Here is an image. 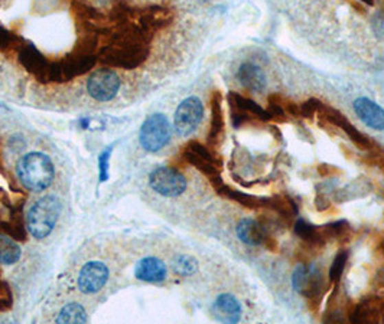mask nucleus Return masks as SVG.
Returning <instances> with one entry per match:
<instances>
[{
	"label": "nucleus",
	"mask_w": 384,
	"mask_h": 324,
	"mask_svg": "<svg viewBox=\"0 0 384 324\" xmlns=\"http://www.w3.org/2000/svg\"><path fill=\"white\" fill-rule=\"evenodd\" d=\"M267 209L275 212L286 224L292 222L293 218L297 215L296 203L286 195H275L267 198Z\"/></svg>",
	"instance_id": "obj_24"
},
{
	"label": "nucleus",
	"mask_w": 384,
	"mask_h": 324,
	"mask_svg": "<svg viewBox=\"0 0 384 324\" xmlns=\"http://www.w3.org/2000/svg\"><path fill=\"white\" fill-rule=\"evenodd\" d=\"M149 42L150 35L137 25H120L102 47L98 60L111 68L135 69L148 60Z\"/></svg>",
	"instance_id": "obj_1"
},
{
	"label": "nucleus",
	"mask_w": 384,
	"mask_h": 324,
	"mask_svg": "<svg viewBox=\"0 0 384 324\" xmlns=\"http://www.w3.org/2000/svg\"><path fill=\"white\" fill-rule=\"evenodd\" d=\"M170 124L163 114H152L140 127L139 141L146 152L155 153L169 143Z\"/></svg>",
	"instance_id": "obj_5"
},
{
	"label": "nucleus",
	"mask_w": 384,
	"mask_h": 324,
	"mask_svg": "<svg viewBox=\"0 0 384 324\" xmlns=\"http://www.w3.org/2000/svg\"><path fill=\"white\" fill-rule=\"evenodd\" d=\"M13 238L5 233H0V264L12 265L16 264L21 258V246Z\"/></svg>",
	"instance_id": "obj_25"
},
{
	"label": "nucleus",
	"mask_w": 384,
	"mask_h": 324,
	"mask_svg": "<svg viewBox=\"0 0 384 324\" xmlns=\"http://www.w3.org/2000/svg\"><path fill=\"white\" fill-rule=\"evenodd\" d=\"M87 320V313H85L82 305L77 303H71L65 305L58 317L55 319L56 323H85Z\"/></svg>",
	"instance_id": "obj_26"
},
{
	"label": "nucleus",
	"mask_w": 384,
	"mask_h": 324,
	"mask_svg": "<svg viewBox=\"0 0 384 324\" xmlns=\"http://www.w3.org/2000/svg\"><path fill=\"white\" fill-rule=\"evenodd\" d=\"M12 297H0V313L8 312L12 308Z\"/></svg>",
	"instance_id": "obj_34"
},
{
	"label": "nucleus",
	"mask_w": 384,
	"mask_h": 324,
	"mask_svg": "<svg viewBox=\"0 0 384 324\" xmlns=\"http://www.w3.org/2000/svg\"><path fill=\"white\" fill-rule=\"evenodd\" d=\"M322 106L324 104L318 98H309L308 101L302 102V104L300 106V117H304V119H310L312 115L322 108Z\"/></svg>",
	"instance_id": "obj_30"
},
{
	"label": "nucleus",
	"mask_w": 384,
	"mask_h": 324,
	"mask_svg": "<svg viewBox=\"0 0 384 324\" xmlns=\"http://www.w3.org/2000/svg\"><path fill=\"white\" fill-rule=\"evenodd\" d=\"M182 157L188 165L205 174L210 181L220 178L221 160L204 144L198 141H190L183 147Z\"/></svg>",
	"instance_id": "obj_6"
},
{
	"label": "nucleus",
	"mask_w": 384,
	"mask_h": 324,
	"mask_svg": "<svg viewBox=\"0 0 384 324\" xmlns=\"http://www.w3.org/2000/svg\"><path fill=\"white\" fill-rule=\"evenodd\" d=\"M383 321H384V320H383Z\"/></svg>",
	"instance_id": "obj_37"
},
{
	"label": "nucleus",
	"mask_w": 384,
	"mask_h": 324,
	"mask_svg": "<svg viewBox=\"0 0 384 324\" xmlns=\"http://www.w3.org/2000/svg\"><path fill=\"white\" fill-rule=\"evenodd\" d=\"M135 275L140 281L145 283H161L166 278L168 270L163 261L155 257H146L140 259L136 265Z\"/></svg>",
	"instance_id": "obj_19"
},
{
	"label": "nucleus",
	"mask_w": 384,
	"mask_h": 324,
	"mask_svg": "<svg viewBox=\"0 0 384 324\" xmlns=\"http://www.w3.org/2000/svg\"><path fill=\"white\" fill-rule=\"evenodd\" d=\"M16 173L21 183L32 190V192H42L52 183L55 178V167L52 160L44 153H27L25 154L16 166Z\"/></svg>",
	"instance_id": "obj_2"
},
{
	"label": "nucleus",
	"mask_w": 384,
	"mask_h": 324,
	"mask_svg": "<svg viewBox=\"0 0 384 324\" xmlns=\"http://www.w3.org/2000/svg\"><path fill=\"white\" fill-rule=\"evenodd\" d=\"M198 268V262L194 257L191 255H177L172 259V270L175 274L181 275V277H188L192 275Z\"/></svg>",
	"instance_id": "obj_27"
},
{
	"label": "nucleus",
	"mask_w": 384,
	"mask_h": 324,
	"mask_svg": "<svg viewBox=\"0 0 384 324\" xmlns=\"http://www.w3.org/2000/svg\"><path fill=\"white\" fill-rule=\"evenodd\" d=\"M236 232L238 240L246 245L263 246L272 253H275L278 249V241L273 237L272 229H270V227H267L263 220H256V219L240 220Z\"/></svg>",
	"instance_id": "obj_7"
},
{
	"label": "nucleus",
	"mask_w": 384,
	"mask_h": 324,
	"mask_svg": "<svg viewBox=\"0 0 384 324\" xmlns=\"http://www.w3.org/2000/svg\"><path fill=\"white\" fill-rule=\"evenodd\" d=\"M370 190H372V186H370V183H365V185L363 182H360V185L351 183V185H347L346 187H343L341 190H338V192H335V196L339 202H346V200L352 199V198L364 196L370 192Z\"/></svg>",
	"instance_id": "obj_28"
},
{
	"label": "nucleus",
	"mask_w": 384,
	"mask_h": 324,
	"mask_svg": "<svg viewBox=\"0 0 384 324\" xmlns=\"http://www.w3.org/2000/svg\"><path fill=\"white\" fill-rule=\"evenodd\" d=\"M19 62L27 72H31L41 84H48V69L51 61H48L34 45H25L21 48Z\"/></svg>",
	"instance_id": "obj_16"
},
{
	"label": "nucleus",
	"mask_w": 384,
	"mask_h": 324,
	"mask_svg": "<svg viewBox=\"0 0 384 324\" xmlns=\"http://www.w3.org/2000/svg\"><path fill=\"white\" fill-rule=\"evenodd\" d=\"M229 104L231 108V121L236 128L246 121H250L251 119H259L262 121L272 120L269 111L263 110L258 102L237 93L229 94Z\"/></svg>",
	"instance_id": "obj_11"
},
{
	"label": "nucleus",
	"mask_w": 384,
	"mask_h": 324,
	"mask_svg": "<svg viewBox=\"0 0 384 324\" xmlns=\"http://www.w3.org/2000/svg\"><path fill=\"white\" fill-rule=\"evenodd\" d=\"M61 215V202L55 196L41 198L27 212L26 227L36 240H44L52 232Z\"/></svg>",
	"instance_id": "obj_3"
},
{
	"label": "nucleus",
	"mask_w": 384,
	"mask_h": 324,
	"mask_svg": "<svg viewBox=\"0 0 384 324\" xmlns=\"http://www.w3.org/2000/svg\"><path fill=\"white\" fill-rule=\"evenodd\" d=\"M15 43H16V36L12 32H9L3 26H0V49H9L12 47H15Z\"/></svg>",
	"instance_id": "obj_32"
},
{
	"label": "nucleus",
	"mask_w": 384,
	"mask_h": 324,
	"mask_svg": "<svg viewBox=\"0 0 384 324\" xmlns=\"http://www.w3.org/2000/svg\"><path fill=\"white\" fill-rule=\"evenodd\" d=\"M367 5H374V0H363Z\"/></svg>",
	"instance_id": "obj_35"
},
{
	"label": "nucleus",
	"mask_w": 384,
	"mask_h": 324,
	"mask_svg": "<svg viewBox=\"0 0 384 324\" xmlns=\"http://www.w3.org/2000/svg\"><path fill=\"white\" fill-rule=\"evenodd\" d=\"M204 115V106L200 98L190 97L183 100L175 113L174 126L179 136H190L200 126Z\"/></svg>",
	"instance_id": "obj_9"
},
{
	"label": "nucleus",
	"mask_w": 384,
	"mask_h": 324,
	"mask_svg": "<svg viewBox=\"0 0 384 324\" xmlns=\"http://www.w3.org/2000/svg\"><path fill=\"white\" fill-rule=\"evenodd\" d=\"M170 19H172V16H170V13L166 9L152 8L140 14L139 23H136V25L152 36V34H155L156 31H159V29L166 26L170 22Z\"/></svg>",
	"instance_id": "obj_23"
},
{
	"label": "nucleus",
	"mask_w": 384,
	"mask_h": 324,
	"mask_svg": "<svg viewBox=\"0 0 384 324\" xmlns=\"http://www.w3.org/2000/svg\"><path fill=\"white\" fill-rule=\"evenodd\" d=\"M221 94L216 91L211 97V123L208 131V143L211 146H218L224 136V113L221 106Z\"/></svg>",
	"instance_id": "obj_22"
},
{
	"label": "nucleus",
	"mask_w": 384,
	"mask_h": 324,
	"mask_svg": "<svg viewBox=\"0 0 384 324\" xmlns=\"http://www.w3.org/2000/svg\"><path fill=\"white\" fill-rule=\"evenodd\" d=\"M211 313L220 323H238L241 319V305L231 294H221L212 304Z\"/></svg>",
	"instance_id": "obj_18"
},
{
	"label": "nucleus",
	"mask_w": 384,
	"mask_h": 324,
	"mask_svg": "<svg viewBox=\"0 0 384 324\" xmlns=\"http://www.w3.org/2000/svg\"><path fill=\"white\" fill-rule=\"evenodd\" d=\"M381 251H383V255H384V242L381 244Z\"/></svg>",
	"instance_id": "obj_36"
},
{
	"label": "nucleus",
	"mask_w": 384,
	"mask_h": 324,
	"mask_svg": "<svg viewBox=\"0 0 384 324\" xmlns=\"http://www.w3.org/2000/svg\"><path fill=\"white\" fill-rule=\"evenodd\" d=\"M348 258H350V253L347 251V249H343V251H339L335 255V258L331 264V268H330V281L331 283L337 284L341 279V277H343L346 267H347Z\"/></svg>",
	"instance_id": "obj_29"
},
{
	"label": "nucleus",
	"mask_w": 384,
	"mask_h": 324,
	"mask_svg": "<svg viewBox=\"0 0 384 324\" xmlns=\"http://www.w3.org/2000/svg\"><path fill=\"white\" fill-rule=\"evenodd\" d=\"M319 113L322 114V117L324 119L328 121L330 124H332V126H335L337 128H341L343 130L346 135L350 137V140L357 146V147H360V149H364V150H372L373 147H374V143L370 140L364 132H361L360 130H357L354 127V124L352 123H350L348 120H347V117L341 113V111H338V110H335V108H332V107H328V106H322V108L319 110Z\"/></svg>",
	"instance_id": "obj_12"
},
{
	"label": "nucleus",
	"mask_w": 384,
	"mask_h": 324,
	"mask_svg": "<svg viewBox=\"0 0 384 324\" xmlns=\"http://www.w3.org/2000/svg\"><path fill=\"white\" fill-rule=\"evenodd\" d=\"M109 279V270L103 262L91 261L84 265L78 275V288L84 294L100 291Z\"/></svg>",
	"instance_id": "obj_13"
},
{
	"label": "nucleus",
	"mask_w": 384,
	"mask_h": 324,
	"mask_svg": "<svg viewBox=\"0 0 384 324\" xmlns=\"http://www.w3.org/2000/svg\"><path fill=\"white\" fill-rule=\"evenodd\" d=\"M26 231L27 227H25L23 222V212H22V203L18 206H10V215L8 219L0 218V232L8 235V237L13 238L18 242L26 241Z\"/></svg>",
	"instance_id": "obj_21"
},
{
	"label": "nucleus",
	"mask_w": 384,
	"mask_h": 324,
	"mask_svg": "<svg viewBox=\"0 0 384 324\" xmlns=\"http://www.w3.org/2000/svg\"><path fill=\"white\" fill-rule=\"evenodd\" d=\"M354 111L360 117V120L373 130H384V110L370 98L361 97L354 101Z\"/></svg>",
	"instance_id": "obj_17"
},
{
	"label": "nucleus",
	"mask_w": 384,
	"mask_h": 324,
	"mask_svg": "<svg viewBox=\"0 0 384 324\" xmlns=\"http://www.w3.org/2000/svg\"><path fill=\"white\" fill-rule=\"evenodd\" d=\"M237 80L240 81L241 86L246 88L247 91H250L253 94L263 93L266 88L264 72L258 65L250 64V62H246L238 68Z\"/></svg>",
	"instance_id": "obj_20"
},
{
	"label": "nucleus",
	"mask_w": 384,
	"mask_h": 324,
	"mask_svg": "<svg viewBox=\"0 0 384 324\" xmlns=\"http://www.w3.org/2000/svg\"><path fill=\"white\" fill-rule=\"evenodd\" d=\"M293 231L296 233V237L315 253L318 251V249H321L324 245H326L330 241H332L328 225L317 227V225L309 224L308 220H305V219H297L295 222Z\"/></svg>",
	"instance_id": "obj_14"
},
{
	"label": "nucleus",
	"mask_w": 384,
	"mask_h": 324,
	"mask_svg": "<svg viewBox=\"0 0 384 324\" xmlns=\"http://www.w3.org/2000/svg\"><path fill=\"white\" fill-rule=\"evenodd\" d=\"M111 156V147L107 149L98 157V172H100V182H106L109 179V160Z\"/></svg>",
	"instance_id": "obj_31"
},
{
	"label": "nucleus",
	"mask_w": 384,
	"mask_h": 324,
	"mask_svg": "<svg viewBox=\"0 0 384 324\" xmlns=\"http://www.w3.org/2000/svg\"><path fill=\"white\" fill-rule=\"evenodd\" d=\"M120 78L111 69H97L87 81V91L97 101H110L120 90Z\"/></svg>",
	"instance_id": "obj_10"
},
{
	"label": "nucleus",
	"mask_w": 384,
	"mask_h": 324,
	"mask_svg": "<svg viewBox=\"0 0 384 324\" xmlns=\"http://www.w3.org/2000/svg\"><path fill=\"white\" fill-rule=\"evenodd\" d=\"M149 185L156 194L166 198H175L187 190V179L172 167H158L149 176Z\"/></svg>",
	"instance_id": "obj_8"
},
{
	"label": "nucleus",
	"mask_w": 384,
	"mask_h": 324,
	"mask_svg": "<svg viewBox=\"0 0 384 324\" xmlns=\"http://www.w3.org/2000/svg\"><path fill=\"white\" fill-rule=\"evenodd\" d=\"M315 206H317V209H318V211H324V209H328L330 206H331V203H330L328 199H326V196L319 195V196H317V199H315Z\"/></svg>",
	"instance_id": "obj_33"
},
{
	"label": "nucleus",
	"mask_w": 384,
	"mask_h": 324,
	"mask_svg": "<svg viewBox=\"0 0 384 324\" xmlns=\"http://www.w3.org/2000/svg\"><path fill=\"white\" fill-rule=\"evenodd\" d=\"M351 323H380L384 320V299L377 296H370L355 304L348 313Z\"/></svg>",
	"instance_id": "obj_15"
},
{
	"label": "nucleus",
	"mask_w": 384,
	"mask_h": 324,
	"mask_svg": "<svg viewBox=\"0 0 384 324\" xmlns=\"http://www.w3.org/2000/svg\"><path fill=\"white\" fill-rule=\"evenodd\" d=\"M292 286L300 296L309 301H321L328 288L324 273L317 265H297L292 274Z\"/></svg>",
	"instance_id": "obj_4"
}]
</instances>
